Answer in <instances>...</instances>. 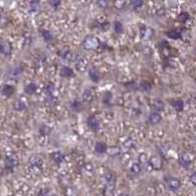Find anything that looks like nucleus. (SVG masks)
<instances>
[{
    "label": "nucleus",
    "instance_id": "c03bdc74",
    "mask_svg": "<svg viewBox=\"0 0 196 196\" xmlns=\"http://www.w3.org/2000/svg\"><path fill=\"white\" fill-rule=\"evenodd\" d=\"M3 175V169L0 167V176H2Z\"/></svg>",
    "mask_w": 196,
    "mask_h": 196
},
{
    "label": "nucleus",
    "instance_id": "4be33fe9",
    "mask_svg": "<svg viewBox=\"0 0 196 196\" xmlns=\"http://www.w3.org/2000/svg\"><path fill=\"white\" fill-rule=\"evenodd\" d=\"M106 152L108 153L110 156H118V155L121 153V149L118 146H113L107 149Z\"/></svg>",
    "mask_w": 196,
    "mask_h": 196
},
{
    "label": "nucleus",
    "instance_id": "a19ab883",
    "mask_svg": "<svg viewBox=\"0 0 196 196\" xmlns=\"http://www.w3.org/2000/svg\"><path fill=\"white\" fill-rule=\"evenodd\" d=\"M49 3H50L51 6L54 7V8H57V7L61 4V1H60V0H51Z\"/></svg>",
    "mask_w": 196,
    "mask_h": 196
},
{
    "label": "nucleus",
    "instance_id": "6ab92c4d",
    "mask_svg": "<svg viewBox=\"0 0 196 196\" xmlns=\"http://www.w3.org/2000/svg\"><path fill=\"white\" fill-rule=\"evenodd\" d=\"M51 158H52V160L57 163V164H60V163L64 160V155H63L61 152H55V153H52L51 154Z\"/></svg>",
    "mask_w": 196,
    "mask_h": 196
},
{
    "label": "nucleus",
    "instance_id": "bb28decb",
    "mask_svg": "<svg viewBox=\"0 0 196 196\" xmlns=\"http://www.w3.org/2000/svg\"><path fill=\"white\" fill-rule=\"evenodd\" d=\"M114 29L117 34H122L124 32V26L121 22H115V25H114Z\"/></svg>",
    "mask_w": 196,
    "mask_h": 196
},
{
    "label": "nucleus",
    "instance_id": "cd10ccee",
    "mask_svg": "<svg viewBox=\"0 0 196 196\" xmlns=\"http://www.w3.org/2000/svg\"><path fill=\"white\" fill-rule=\"evenodd\" d=\"M14 107H15V109H16L17 111H23V110L26 109V104H25L24 101L19 100V101H17L16 103H15Z\"/></svg>",
    "mask_w": 196,
    "mask_h": 196
},
{
    "label": "nucleus",
    "instance_id": "f3484780",
    "mask_svg": "<svg viewBox=\"0 0 196 196\" xmlns=\"http://www.w3.org/2000/svg\"><path fill=\"white\" fill-rule=\"evenodd\" d=\"M153 109L156 110V112H161L165 109V103L162 100H155L153 103Z\"/></svg>",
    "mask_w": 196,
    "mask_h": 196
},
{
    "label": "nucleus",
    "instance_id": "a878e982",
    "mask_svg": "<svg viewBox=\"0 0 196 196\" xmlns=\"http://www.w3.org/2000/svg\"><path fill=\"white\" fill-rule=\"evenodd\" d=\"M131 172L132 173H135V175H138V173L141 172V166H140V164H138V163L132 164L131 167Z\"/></svg>",
    "mask_w": 196,
    "mask_h": 196
},
{
    "label": "nucleus",
    "instance_id": "473e14b6",
    "mask_svg": "<svg viewBox=\"0 0 196 196\" xmlns=\"http://www.w3.org/2000/svg\"><path fill=\"white\" fill-rule=\"evenodd\" d=\"M103 102L105 103V104H108V103H110L111 101V99H112V93L111 92H106V93L103 95Z\"/></svg>",
    "mask_w": 196,
    "mask_h": 196
},
{
    "label": "nucleus",
    "instance_id": "c85d7f7f",
    "mask_svg": "<svg viewBox=\"0 0 196 196\" xmlns=\"http://www.w3.org/2000/svg\"><path fill=\"white\" fill-rule=\"evenodd\" d=\"M149 161V159L148 157H147V155L146 154H140L139 155V157H138V164H141V165H145L147 164Z\"/></svg>",
    "mask_w": 196,
    "mask_h": 196
},
{
    "label": "nucleus",
    "instance_id": "dca6fc26",
    "mask_svg": "<svg viewBox=\"0 0 196 196\" xmlns=\"http://www.w3.org/2000/svg\"><path fill=\"white\" fill-rule=\"evenodd\" d=\"M139 88L143 92H148L152 88V84H151L148 80H141V83L139 84Z\"/></svg>",
    "mask_w": 196,
    "mask_h": 196
},
{
    "label": "nucleus",
    "instance_id": "72a5a7b5",
    "mask_svg": "<svg viewBox=\"0 0 196 196\" xmlns=\"http://www.w3.org/2000/svg\"><path fill=\"white\" fill-rule=\"evenodd\" d=\"M142 35L145 38H150L153 35V31L149 28H146L145 29H144V32H142Z\"/></svg>",
    "mask_w": 196,
    "mask_h": 196
},
{
    "label": "nucleus",
    "instance_id": "6e6552de",
    "mask_svg": "<svg viewBox=\"0 0 196 196\" xmlns=\"http://www.w3.org/2000/svg\"><path fill=\"white\" fill-rule=\"evenodd\" d=\"M17 166V160L14 157H7L5 159V167L7 170L13 172V170L16 168Z\"/></svg>",
    "mask_w": 196,
    "mask_h": 196
},
{
    "label": "nucleus",
    "instance_id": "1a4fd4ad",
    "mask_svg": "<svg viewBox=\"0 0 196 196\" xmlns=\"http://www.w3.org/2000/svg\"><path fill=\"white\" fill-rule=\"evenodd\" d=\"M29 165H31V167H34V168H39L41 169V166L43 164V161L41 158H39L38 156H34L29 159Z\"/></svg>",
    "mask_w": 196,
    "mask_h": 196
},
{
    "label": "nucleus",
    "instance_id": "c9c22d12",
    "mask_svg": "<svg viewBox=\"0 0 196 196\" xmlns=\"http://www.w3.org/2000/svg\"><path fill=\"white\" fill-rule=\"evenodd\" d=\"M142 52H143L144 55H146V56H151V55H152V53H153V51H152V49H151V47H149V46H144L143 49H142Z\"/></svg>",
    "mask_w": 196,
    "mask_h": 196
},
{
    "label": "nucleus",
    "instance_id": "ddd939ff",
    "mask_svg": "<svg viewBox=\"0 0 196 196\" xmlns=\"http://www.w3.org/2000/svg\"><path fill=\"white\" fill-rule=\"evenodd\" d=\"M14 87L12 86H10V84H5V86H3L2 89H1V92L2 94L4 96H7V97H10L11 95L14 93Z\"/></svg>",
    "mask_w": 196,
    "mask_h": 196
},
{
    "label": "nucleus",
    "instance_id": "39448f33",
    "mask_svg": "<svg viewBox=\"0 0 196 196\" xmlns=\"http://www.w3.org/2000/svg\"><path fill=\"white\" fill-rule=\"evenodd\" d=\"M12 51V45L9 41H1L0 42V53L4 54V55H9Z\"/></svg>",
    "mask_w": 196,
    "mask_h": 196
},
{
    "label": "nucleus",
    "instance_id": "c756f323",
    "mask_svg": "<svg viewBox=\"0 0 196 196\" xmlns=\"http://www.w3.org/2000/svg\"><path fill=\"white\" fill-rule=\"evenodd\" d=\"M103 195L104 196H114V189L111 186H106L103 190Z\"/></svg>",
    "mask_w": 196,
    "mask_h": 196
},
{
    "label": "nucleus",
    "instance_id": "aec40b11",
    "mask_svg": "<svg viewBox=\"0 0 196 196\" xmlns=\"http://www.w3.org/2000/svg\"><path fill=\"white\" fill-rule=\"evenodd\" d=\"M172 106L173 108L175 109L176 111H182L183 110V107H184V103L182 100H176V101H173L172 102Z\"/></svg>",
    "mask_w": 196,
    "mask_h": 196
},
{
    "label": "nucleus",
    "instance_id": "7c9ffc66",
    "mask_svg": "<svg viewBox=\"0 0 196 196\" xmlns=\"http://www.w3.org/2000/svg\"><path fill=\"white\" fill-rule=\"evenodd\" d=\"M188 19H189V13L182 12L179 15V21H180V22H186Z\"/></svg>",
    "mask_w": 196,
    "mask_h": 196
},
{
    "label": "nucleus",
    "instance_id": "7ed1b4c3",
    "mask_svg": "<svg viewBox=\"0 0 196 196\" xmlns=\"http://www.w3.org/2000/svg\"><path fill=\"white\" fill-rule=\"evenodd\" d=\"M192 159H193V157H192L191 154H189V153H184L182 156L180 157V159H179V164H180V166H182V167L187 169V168L190 166V164H191Z\"/></svg>",
    "mask_w": 196,
    "mask_h": 196
},
{
    "label": "nucleus",
    "instance_id": "5701e85b",
    "mask_svg": "<svg viewBox=\"0 0 196 196\" xmlns=\"http://www.w3.org/2000/svg\"><path fill=\"white\" fill-rule=\"evenodd\" d=\"M41 35H42L43 39L45 40V41H47V42H49V41H51V40L53 39L52 34H51L49 31H47V29H42V31H41Z\"/></svg>",
    "mask_w": 196,
    "mask_h": 196
},
{
    "label": "nucleus",
    "instance_id": "f704fd0d",
    "mask_svg": "<svg viewBox=\"0 0 196 196\" xmlns=\"http://www.w3.org/2000/svg\"><path fill=\"white\" fill-rule=\"evenodd\" d=\"M40 8V2L35 0V1H32L31 3V10L32 11H38Z\"/></svg>",
    "mask_w": 196,
    "mask_h": 196
},
{
    "label": "nucleus",
    "instance_id": "9d476101",
    "mask_svg": "<svg viewBox=\"0 0 196 196\" xmlns=\"http://www.w3.org/2000/svg\"><path fill=\"white\" fill-rule=\"evenodd\" d=\"M162 121V116L158 112H153L149 116V123L151 125H157Z\"/></svg>",
    "mask_w": 196,
    "mask_h": 196
},
{
    "label": "nucleus",
    "instance_id": "20e7f679",
    "mask_svg": "<svg viewBox=\"0 0 196 196\" xmlns=\"http://www.w3.org/2000/svg\"><path fill=\"white\" fill-rule=\"evenodd\" d=\"M167 183L169 189L172 191H176L180 187V180L176 177H171L170 179H168Z\"/></svg>",
    "mask_w": 196,
    "mask_h": 196
},
{
    "label": "nucleus",
    "instance_id": "2eb2a0df",
    "mask_svg": "<svg viewBox=\"0 0 196 196\" xmlns=\"http://www.w3.org/2000/svg\"><path fill=\"white\" fill-rule=\"evenodd\" d=\"M83 98L86 102H91L94 98V93L91 89H86L83 94Z\"/></svg>",
    "mask_w": 196,
    "mask_h": 196
},
{
    "label": "nucleus",
    "instance_id": "a18cd8bd",
    "mask_svg": "<svg viewBox=\"0 0 196 196\" xmlns=\"http://www.w3.org/2000/svg\"><path fill=\"white\" fill-rule=\"evenodd\" d=\"M120 196H129V195L127 193H122V194H120Z\"/></svg>",
    "mask_w": 196,
    "mask_h": 196
},
{
    "label": "nucleus",
    "instance_id": "9b49d317",
    "mask_svg": "<svg viewBox=\"0 0 196 196\" xmlns=\"http://www.w3.org/2000/svg\"><path fill=\"white\" fill-rule=\"evenodd\" d=\"M88 76H89L90 80L92 81H94V83H98V81L100 80V74H99V72L94 68H91L89 70V72H88Z\"/></svg>",
    "mask_w": 196,
    "mask_h": 196
},
{
    "label": "nucleus",
    "instance_id": "0eeeda50",
    "mask_svg": "<svg viewBox=\"0 0 196 196\" xmlns=\"http://www.w3.org/2000/svg\"><path fill=\"white\" fill-rule=\"evenodd\" d=\"M60 76L63 77H75V72L73 71V69H71L70 67H67V66H63L60 69Z\"/></svg>",
    "mask_w": 196,
    "mask_h": 196
},
{
    "label": "nucleus",
    "instance_id": "393cba45",
    "mask_svg": "<svg viewBox=\"0 0 196 196\" xmlns=\"http://www.w3.org/2000/svg\"><path fill=\"white\" fill-rule=\"evenodd\" d=\"M50 131H51V128H50L49 125H40V128H39L40 134H42V135L49 134Z\"/></svg>",
    "mask_w": 196,
    "mask_h": 196
},
{
    "label": "nucleus",
    "instance_id": "f03ea898",
    "mask_svg": "<svg viewBox=\"0 0 196 196\" xmlns=\"http://www.w3.org/2000/svg\"><path fill=\"white\" fill-rule=\"evenodd\" d=\"M87 125L93 131H98L100 128V123L95 116H90L87 119Z\"/></svg>",
    "mask_w": 196,
    "mask_h": 196
},
{
    "label": "nucleus",
    "instance_id": "a211bd4d",
    "mask_svg": "<svg viewBox=\"0 0 196 196\" xmlns=\"http://www.w3.org/2000/svg\"><path fill=\"white\" fill-rule=\"evenodd\" d=\"M168 38H172V39H179L182 38V32H179L176 29H173V31H169L167 32Z\"/></svg>",
    "mask_w": 196,
    "mask_h": 196
},
{
    "label": "nucleus",
    "instance_id": "b1692460",
    "mask_svg": "<svg viewBox=\"0 0 196 196\" xmlns=\"http://www.w3.org/2000/svg\"><path fill=\"white\" fill-rule=\"evenodd\" d=\"M105 180L108 183L110 184H113L114 182H115V180H116V176L114 175V173L112 172H108V173H105Z\"/></svg>",
    "mask_w": 196,
    "mask_h": 196
},
{
    "label": "nucleus",
    "instance_id": "423d86ee",
    "mask_svg": "<svg viewBox=\"0 0 196 196\" xmlns=\"http://www.w3.org/2000/svg\"><path fill=\"white\" fill-rule=\"evenodd\" d=\"M148 163H149V165L151 166V167H152V169L160 170L162 168V161L158 156H152L149 159Z\"/></svg>",
    "mask_w": 196,
    "mask_h": 196
},
{
    "label": "nucleus",
    "instance_id": "ea45409f",
    "mask_svg": "<svg viewBox=\"0 0 196 196\" xmlns=\"http://www.w3.org/2000/svg\"><path fill=\"white\" fill-rule=\"evenodd\" d=\"M125 86H127V87H131V90H136V89H137V86H136L135 81H131V83H127Z\"/></svg>",
    "mask_w": 196,
    "mask_h": 196
},
{
    "label": "nucleus",
    "instance_id": "4c0bfd02",
    "mask_svg": "<svg viewBox=\"0 0 196 196\" xmlns=\"http://www.w3.org/2000/svg\"><path fill=\"white\" fill-rule=\"evenodd\" d=\"M124 145H125V147H128V148H131V147L134 145V140H132L131 138H128L127 141L124 142Z\"/></svg>",
    "mask_w": 196,
    "mask_h": 196
},
{
    "label": "nucleus",
    "instance_id": "f8f14e48",
    "mask_svg": "<svg viewBox=\"0 0 196 196\" xmlns=\"http://www.w3.org/2000/svg\"><path fill=\"white\" fill-rule=\"evenodd\" d=\"M95 151L97 153H105L107 149H108V146H107V144L105 142H101V141H98V142H96L95 144Z\"/></svg>",
    "mask_w": 196,
    "mask_h": 196
},
{
    "label": "nucleus",
    "instance_id": "4468645a",
    "mask_svg": "<svg viewBox=\"0 0 196 196\" xmlns=\"http://www.w3.org/2000/svg\"><path fill=\"white\" fill-rule=\"evenodd\" d=\"M36 89H38V86L35 83H29L27 86L25 87V92L29 95H32L36 92Z\"/></svg>",
    "mask_w": 196,
    "mask_h": 196
},
{
    "label": "nucleus",
    "instance_id": "37998d69",
    "mask_svg": "<svg viewBox=\"0 0 196 196\" xmlns=\"http://www.w3.org/2000/svg\"><path fill=\"white\" fill-rule=\"evenodd\" d=\"M190 180H191V182L193 183V184L196 183V175H195V173H193V175L190 176Z\"/></svg>",
    "mask_w": 196,
    "mask_h": 196
},
{
    "label": "nucleus",
    "instance_id": "e433bc0d",
    "mask_svg": "<svg viewBox=\"0 0 196 196\" xmlns=\"http://www.w3.org/2000/svg\"><path fill=\"white\" fill-rule=\"evenodd\" d=\"M131 5L134 6V9H138L143 5V1H141V0H134V1L131 2Z\"/></svg>",
    "mask_w": 196,
    "mask_h": 196
},
{
    "label": "nucleus",
    "instance_id": "79ce46f5",
    "mask_svg": "<svg viewBox=\"0 0 196 196\" xmlns=\"http://www.w3.org/2000/svg\"><path fill=\"white\" fill-rule=\"evenodd\" d=\"M97 4L100 6L101 8H104L105 9L106 7H107V5H108V2H107V1H98Z\"/></svg>",
    "mask_w": 196,
    "mask_h": 196
},
{
    "label": "nucleus",
    "instance_id": "f257e3e1",
    "mask_svg": "<svg viewBox=\"0 0 196 196\" xmlns=\"http://www.w3.org/2000/svg\"><path fill=\"white\" fill-rule=\"evenodd\" d=\"M83 46L86 49L88 50L96 49L99 46V40L97 39V38H95L93 35H88L83 40Z\"/></svg>",
    "mask_w": 196,
    "mask_h": 196
},
{
    "label": "nucleus",
    "instance_id": "58836bf2",
    "mask_svg": "<svg viewBox=\"0 0 196 196\" xmlns=\"http://www.w3.org/2000/svg\"><path fill=\"white\" fill-rule=\"evenodd\" d=\"M38 196H50L49 190H48L47 188H42L41 190H39Z\"/></svg>",
    "mask_w": 196,
    "mask_h": 196
},
{
    "label": "nucleus",
    "instance_id": "412c9836",
    "mask_svg": "<svg viewBox=\"0 0 196 196\" xmlns=\"http://www.w3.org/2000/svg\"><path fill=\"white\" fill-rule=\"evenodd\" d=\"M71 108L75 111V112H80L81 109H83V104H81V102L79 100H74L71 103Z\"/></svg>",
    "mask_w": 196,
    "mask_h": 196
},
{
    "label": "nucleus",
    "instance_id": "2f4dec72",
    "mask_svg": "<svg viewBox=\"0 0 196 196\" xmlns=\"http://www.w3.org/2000/svg\"><path fill=\"white\" fill-rule=\"evenodd\" d=\"M46 92L48 93V95H50V96H52L54 94V92H55V87L52 83H48L47 86H46Z\"/></svg>",
    "mask_w": 196,
    "mask_h": 196
}]
</instances>
